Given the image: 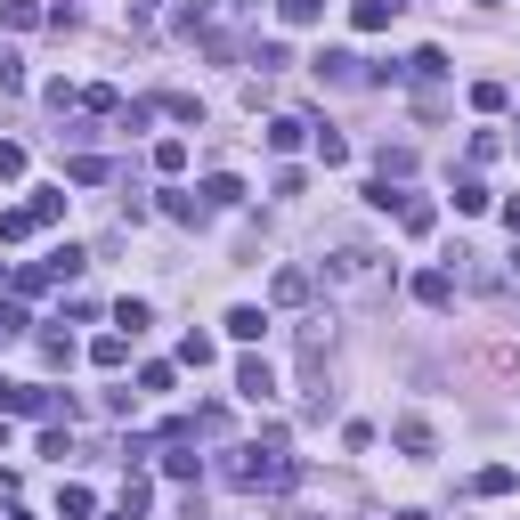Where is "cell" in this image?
<instances>
[{"label":"cell","mask_w":520,"mask_h":520,"mask_svg":"<svg viewBox=\"0 0 520 520\" xmlns=\"http://www.w3.org/2000/svg\"><path fill=\"white\" fill-rule=\"evenodd\" d=\"M228 480H236L244 496H277V488H301V464H293L285 447L260 439V447H228Z\"/></svg>","instance_id":"cell-1"},{"label":"cell","mask_w":520,"mask_h":520,"mask_svg":"<svg viewBox=\"0 0 520 520\" xmlns=\"http://www.w3.org/2000/svg\"><path fill=\"white\" fill-rule=\"evenodd\" d=\"M325 285H342V293H374V285H382V252L358 244V236H342L334 260H325Z\"/></svg>","instance_id":"cell-2"},{"label":"cell","mask_w":520,"mask_h":520,"mask_svg":"<svg viewBox=\"0 0 520 520\" xmlns=\"http://www.w3.org/2000/svg\"><path fill=\"white\" fill-rule=\"evenodd\" d=\"M236 399L269 407V399H277V366H269V358H244V366H236Z\"/></svg>","instance_id":"cell-3"},{"label":"cell","mask_w":520,"mask_h":520,"mask_svg":"<svg viewBox=\"0 0 520 520\" xmlns=\"http://www.w3.org/2000/svg\"><path fill=\"white\" fill-rule=\"evenodd\" d=\"M309 293H317V277H309V269H277V285H269V301H277V309H301Z\"/></svg>","instance_id":"cell-4"},{"label":"cell","mask_w":520,"mask_h":520,"mask_svg":"<svg viewBox=\"0 0 520 520\" xmlns=\"http://www.w3.org/2000/svg\"><path fill=\"white\" fill-rule=\"evenodd\" d=\"M399 9H407V0H358L350 25H358V33H382V25H399Z\"/></svg>","instance_id":"cell-5"},{"label":"cell","mask_w":520,"mask_h":520,"mask_svg":"<svg viewBox=\"0 0 520 520\" xmlns=\"http://www.w3.org/2000/svg\"><path fill=\"white\" fill-rule=\"evenodd\" d=\"M415 301H423V309H447V301H455V269H423V277H415Z\"/></svg>","instance_id":"cell-6"},{"label":"cell","mask_w":520,"mask_h":520,"mask_svg":"<svg viewBox=\"0 0 520 520\" xmlns=\"http://www.w3.org/2000/svg\"><path fill=\"white\" fill-rule=\"evenodd\" d=\"M309 130H317L309 114H277V122H269V147H277V155H293V147L309 139Z\"/></svg>","instance_id":"cell-7"},{"label":"cell","mask_w":520,"mask_h":520,"mask_svg":"<svg viewBox=\"0 0 520 520\" xmlns=\"http://www.w3.org/2000/svg\"><path fill=\"white\" fill-rule=\"evenodd\" d=\"M390 439H399V447H407V455H415V464H423V455H431V447H439V439H431V423H423V415H399V431H390Z\"/></svg>","instance_id":"cell-8"},{"label":"cell","mask_w":520,"mask_h":520,"mask_svg":"<svg viewBox=\"0 0 520 520\" xmlns=\"http://www.w3.org/2000/svg\"><path fill=\"white\" fill-rule=\"evenodd\" d=\"M228 334H236V342H260V334H269V309L236 301V309H228Z\"/></svg>","instance_id":"cell-9"},{"label":"cell","mask_w":520,"mask_h":520,"mask_svg":"<svg viewBox=\"0 0 520 520\" xmlns=\"http://www.w3.org/2000/svg\"><path fill=\"white\" fill-rule=\"evenodd\" d=\"M65 179H74V187H106L114 163H106V155H74V163H65Z\"/></svg>","instance_id":"cell-10"},{"label":"cell","mask_w":520,"mask_h":520,"mask_svg":"<svg viewBox=\"0 0 520 520\" xmlns=\"http://www.w3.org/2000/svg\"><path fill=\"white\" fill-rule=\"evenodd\" d=\"M358 65H366V57H350V49H325V57H317V82H358Z\"/></svg>","instance_id":"cell-11"},{"label":"cell","mask_w":520,"mask_h":520,"mask_svg":"<svg viewBox=\"0 0 520 520\" xmlns=\"http://www.w3.org/2000/svg\"><path fill=\"white\" fill-rule=\"evenodd\" d=\"M228 204H244V187H236L228 171H212V179H204V212H228Z\"/></svg>","instance_id":"cell-12"},{"label":"cell","mask_w":520,"mask_h":520,"mask_svg":"<svg viewBox=\"0 0 520 520\" xmlns=\"http://www.w3.org/2000/svg\"><path fill=\"white\" fill-rule=\"evenodd\" d=\"M57 512H65V520H90V512H98V496H90L82 480H65V488H57Z\"/></svg>","instance_id":"cell-13"},{"label":"cell","mask_w":520,"mask_h":520,"mask_svg":"<svg viewBox=\"0 0 520 520\" xmlns=\"http://www.w3.org/2000/svg\"><path fill=\"white\" fill-rule=\"evenodd\" d=\"M399 228H407V236H431V228H439V212L423 204V195H407V204H399Z\"/></svg>","instance_id":"cell-14"},{"label":"cell","mask_w":520,"mask_h":520,"mask_svg":"<svg viewBox=\"0 0 520 520\" xmlns=\"http://www.w3.org/2000/svg\"><path fill=\"white\" fill-rule=\"evenodd\" d=\"M90 358H98L106 374H114V366H130V334H98V342H90Z\"/></svg>","instance_id":"cell-15"},{"label":"cell","mask_w":520,"mask_h":520,"mask_svg":"<svg viewBox=\"0 0 520 520\" xmlns=\"http://www.w3.org/2000/svg\"><path fill=\"white\" fill-rule=\"evenodd\" d=\"M512 480H520L512 464H488V472H472V496H512Z\"/></svg>","instance_id":"cell-16"},{"label":"cell","mask_w":520,"mask_h":520,"mask_svg":"<svg viewBox=\"0 0 520 520\" xmlns=\"http://www.w3.org/2000/svg\"><path fill=\"white\" fill-rule=\"evenodd\" d=\"M25 212H33V228H49V220H65V187H41V195H33V204H25Z\"/></svg>","instance_id":"cell-17"},{"label":"cell","mask_w":520,"mask_h":520,"mask_svg":"<svg viewBox=\"0 0 520 520\" xmlns=\"http://www.w3.org/2000/svg\"><path fill=\"white\" fill-rule=\"evenodd\" d=\"M488 204H496V195H488V187H480L472 171H464V179H455V212H488Z\"/></svg>","instance_id":"cell-18"},{"label":"cell","mask_w":520,"mask_h":520,"mask_svg":"<svg viewBox=\"0 0 520 520\" xmlns=\"http://www.w3.org/2000/svg\"><path fill=\"white\" fill-rule=\"evenodd\" d=\"M407 74H415V82H439V74H447V49H415Z\"/></svg>","instance_id":"cell-19"},{"label":"cell","mask_w":520,"mask_h":520,"mask_svg":"<svg viewBox=\"0 0 520 520\" xmlns=\"http://www.w3.org/2000/svg\"><path fill=\"white\" fill-rule=\"evenodd\" d=\"M163 212H171V220H204V195H187V187H171V195H163Z\"/></svg>","instance_id":"cell-20"},{"label":"cell","mask_w":520,"mask_h":520,"mask_svg":"<svg viewBox=\"0 0 520 520\" xmlns=\"http://www.w3.org/2000/svg\"><path fill=\"white\" fill-rule=\"evenodd\" d=\"M472 106H480V114H504L512 90H504V82H472Z\"/></svg>","instance_id":"cell-21"},{"label":"cell","mask_w":520,"mask_h":520,"mask_svg":"<svg viewBox=\"0 0 520 520\" xmlns=\"http://www.w3.org/2000/svg\"><path fill=\"white\" fill-rule=\"evenodd\" d=\"M155 171L179 179V171H187V139H163V147H155Z\"/></svg>","instance_id":"cell-22"},{"label":"cell","mask_w":520,"mask_h":520,"mask_svg":"<svg viewBox=\"0 0 520 520\" xmlns=\"http://www.w3.org/2000/svg\"><path fill=\"white\" fill-rule=\"evenodd\" d=\"M277 17H285V25H317L325 0H277Z\"/></svg>","instance_id":"cell-23"},{"label":"cell","mask_w":520,"mask_h":520,"mask_svg":"<svg viewBox=\"0 0 520 520\" xmlns=\"http://www.w3.org/2000/svg\"><path fill=\"white\" fill-rule=\"evenodd\" d=\"M187 447H195V439H179V447L163 455V472H171V480H195V472H204V464H195V455H187Z\"/></svg>","instance_id":"cell-24"},{"label":"cell","mask_w":520,"mask_h":520,"mask_svg":"<svg viewBox=\"0 0 520 520\" xmlns=\"http://www.w3.org/2000/svg\"><path fill=\"white\" fill-rule=\"evenodd\" d=\"M252 65H260V74H285L293 57H285V41H260V49H252Z\"/></svg>","instance_id":"cell-25"},{"label":"cell","mask_w":520,"mask_h":520,"mask_svg":"<svg viewBox=\"0 0 520 520\" xmlns=\"http://www.w3.org/2000/svg\"><path fill=\"white\" fill-rule=\"evenodd\" d=\"M179 366L204 374V366H212V342H204V334H187V342H179Z\"/></svg>","instance_id":"cell-26"},{"label":"cell","mask_w":520,"mask_h":520,"mask_svg":"<svg viewBox=\"0 0 520 520\" xmlns=\"http://www.w3.org/2000/svg\"><path fill=\"white\" fill-rule=\"evenodd\" d=\"M41 285H57V277H49V260H25V269H17V293H41Z\"/></svg>","instance_id":"cell-27"},{"label":"cell","mask_w":520,"mask_h":520,"mask_svg":"<svg viewBox=\"0 0 520 520\" xmlns=\"http://www.w3.org/2000/svg\"><path fill=\"white\" fill-rule=\"evenodd\" d=\"M139 390L147 399H171V366H139Z\"/></svg>","instance_id":"cell-28"},{"label":"cell","mask_w":520,"mask_h":520,"mask_svg":"<svg viewBox=\"0 0 520 520\" xmlns=\"http://www.w3.org/2000/svg\"><path fill=\"white\" fill-rule=\"evenodd\" d=\"M82 106H90V114H114L122 98H114V82H90V90H82Z\"/></svg>","instance_id":"cell-29"},{"label":"cell","mask_w":520,"mask_h":520,"mask_svg":"<svg viewBox=\"0 0 520 520\" xmlns=\"http://www.w3.org/2000/svg\"><path fill=\"white\" fill-rule=\"evenodd\" d=\"M0 179H25V147L17 139H0Z\"/></svg>","instance_id":"cell-30"},{"label":"cell","mask_w":520,"mask_h":520,"mask_svg":"<svg viewBox=\"0 0 520 520\" xmlns=\"http://www.w3.org/2000/svg\"><path fill=\"white\" fill-rule=\"evenodd\" d=\"M17 334H25V309H9V301H0V350H9Z\"/></svg>","instance_id":"cell-31"},{"label":"cell","mask_w":520,"mask_h":520,"mask_svg":"<svg viewBox=\"0 0 520 520\" xmlns=\"http://www.w3.org/2000/svg\"><path fill=\"white\" fill-rule=\"evenodd\" d=\"M0 504H17V472H0Z\"/></svg>","instance_id":"cell-32"},{"label":"cell","mask_w":520,"mask_h":520,"mask_svg":"<svg viewBox=\"0 0 520 520\" xmlns=\"http://www.w3.org/2000/svg\"><path fill=\"white\" fill-rule=\"evenodd\" d=\"M504 228H512V236H520V195H512V204H504Z\"/></svg>","instance_id":"cell-33"},{"label":"cell","mask_w":520,"mask_h":520,"mask_svg":"<svg viewBox=\"0 0 520 520\" xmlns=\"http://www.w3.org/2000/svg\"><path fill=\"white\" fill-rule=\"evenodd\" d=\"M504 277H520V236H512V260H504Z\"/></svg>","instance_id":"cell-34"},{"label":"cell","mask_w":520,"mask_h":520,"mask_svg":"<svg viewBox=\"0 0 520 520\" xmlns=\"http://www.w3.org/2000/svg\"><path fill=\"white\" fill-rule=\"evenodd\" d=\"M106 520H139V512H106Z\"/></svg>","instance_id":"cell-35"}]
</instances>
